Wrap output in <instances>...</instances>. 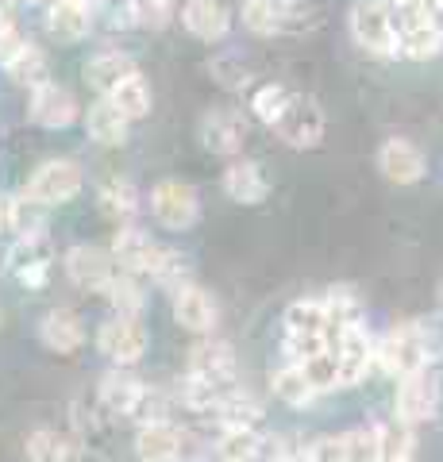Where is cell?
<instances>
[{
    "mask_svg": "<svg viewBox=\"0 0 443 462\" xmlns=\"http://www.w3.org/2000/svg\"><path fill=\"white\" fill-rule=\"evenodd\" d=\"M97 401L108 416L116 420H132L139 424H151V420H170V404H174V393H162L159 385L143 382L135 370H124V366H112L101 385H97Z\"/></svg>",
    "mask_w": 443,
    "mask_h": 462,
    "instance_id": "obj_1",
    "label": "cell"
},
{
    "mask_svg": "<svg viewBox=\"0 0 443 462\" xmlns=\"http://www.w3.org/2000/svg\"><path fill=\"white\" fill-rule=\"evenodd\" d=\"M332 346V328L320 297H301L281 312V355L285 363H309Z\"/></svg>",
    "mask_w": 443,
    "mask_h": 462,
    "instance_id": "obj_2",
    "label": "cell"
},
{
    "mask_svg": "<svg viewBox=\"0 0 443 462\" xmlns=\"http://www.w3.org/2000/svg\"><path fill=\"white\" fill-rule=\"evenodd\" d=\"M374 358L390 378H409V374H417V370H428L436 358L432 355V331H428L420 320L393 324L382 339H374Z\"/></svg>",
    "mask_w": 443,
    "mask_h": 462,
    "instance_id": "obj_3",
    "label": "cell"
},
{
    "mask_svg": "<svg viewBox=\"0 0 443 462\" xmlns=\"http://www.w3.org/2000/svg\"><path fill=\"white\" fill-rule=\"evenodd\" d=\"M81 189H85L81 162H74V158H47V162L27 178L20 197L35 200L39 208H59V205H69Z\"/></svg>",
    "mask_w": 443,
    "mask_h": 462,
    "instance_id": "obj_4",
    "label": "cell"
},
{
    "mask_svg": "<svg viewBox=\"0 0 443 462\" xmlns=\"http://www.w3.org/2000/svg\"><path fill=\"white\" fill-rule=\"evenodd\" d=\"M347 32L355 47L370 58H397V35L385 0H355L347 12Z\"/></svg>",
    "mask_w": 443,
    "mask_h": 462,
    "instance_id": "obj_5",
    "label": "cell"
},
{
    "mask_svg": "<svg viewBox=\"0 0 443 462\" xmlns=\"http://www.w3.org/2000/svg\"><path fill=\"white\" fill-rule=\"evenodd\" d=\"M147 346H151V336H147L143 316H116L112 312L108 320L97 328V351H101L112 366H124V370L139 366L143 355H147Z\"/></svg>",
    "mask_w": 443,
    "mask_h": 462,
    "instance_id": "obj_6",
    "label": "cell"
},
{
    "mask_svg": "<svg viewBox=\"0 0 443 462\" xmlns=\"http://www.w3.org/2000/svg\"><path fill=\"white\" fill-rule=\"evenodd\" d=\"M285 147L293 151H312L324 143V132H328V120H324V108L317 105L312 97L305 93H290V100H285V108L278 116V124L270 127Z\"/></svg>",
    "mask_w": 443,
    "mask_h": 462,
    "instance_id": "obj_7",
    "label": "cell"
},
{
    "mask_svg": "<svg viewBox=\"0 0 443 462\" xmlns=\"http://www.w3.org/2000/svg\"><path fill=\"white\" fill-rule=\"evenodd\" d=\"M154 224L166 227V231H189L197 220H201V197L189 181H178V178H162L159 185L151 189L147 197Z\"/></svg>",
    "mask_w": 443,
    "mask_h": 462,
    "instance_id": "obj_8",
    "label": "cell"
},
{
    "mask_svg": "<svg viewBox=\"0 0 443 462\" xmlns=\"http://www.w3.org/2000/svg\"><path fill=\"white\" fill-rule=\"evenodd\" d=\"M439 401H443L439 374L428 366V370L409 374V378H397L393 416H397V420H405L409 428H417V424H428L439 412Z\"/></svg>",
    "mask_w": 443,
    "mask_h": 462,
    "instance_id": "obj_9",
    "label": "cell"
},
{
    "mask_svg": "<svg viewBox=\"0 0 443 462\" xmlns=\"http://www.w3.org/2000/svg\"><path fill=\"white\" fill-rule=\"evenodd\" d=\"M108 254H112V263H116L124 273H135V278H151V273L159 270L166 247L151 236V231H143V227H135V224H120L116 231H112Z\"/></svg>",
    "mask_w": 443,
    "mask_h": 462,
    "instance_id": "obj_10",
    "label": "cell"
},
{
    "mask_svg": "<svg viewBox=\"0 0 443 462\" xmlns=\"http://www.w3.org/2000/svg\"><path fill=\"white\" fill-rule=\"evenodd\" d=\"M332 358H336L339 389L366 382V374L378 366V358H374V336L366 331V324L336 331V336H332Z\"/></svg>",
    "mask_w": 443,
    "mask_h": 462,
    "instance_id": "obj_11",
    "label": "cell"
},
{
    "mask_svg": "<svg viewBox=\"0 0 443 462\" xmlns=\"http://www.w3.org/2000/svg\"><path fill=\"white\" fill-rule=\"evenodd\" d=\"M243 27L251 35H285L305 27V0H243Z\"/></svg>",
    "mask_w": 443,
    "mask_h": 462,
    "instance_id": "obj_12",
    "label": "cell"
},
{
    "mask_svg": "<svg viewBox=\"0 0 443 462\" xmlns=\"http://www.w3.org/2000/svg\"><path fill=\"white\" fill-rule=\"evenodd\" d=\"M185 374L197 382H208V385H235L239 382V358L232 351V343H224L217 336H201V343L189 346Z\"/></svg>",
    "mask_w": 443,
    "mask_h": 462,
    "instance_id": "obj_13",
    "label": "cell"
},
{
    "mask_svg": "<svg viewBox=\"0 0 443 462\" xmlns=\"http://www.w3.org/2000/svg\"><path fill=\"white\" fill-rule=\"evenodd\" d=\"M51 270H54V243H51L47 231H39V236H23V239L12 243L8 273L23 289H42L51 282Z\"/></svg>",
    "mask_w": 443,
    "mask_h": 462,
    "instance_id": "obj_14",
    "label": "cell"
},
{
    "mask_svg": "<svg viewBox=\"0 0 443 462\" xmlns=\"http://www.w3.org/2000/svg\"><path fill=\"white\" fill-rule=\"evenodd\" d=\"M27 116H32L35 127H47V132H62L74 120H81V105L74 89H66L62 81H42L27 97Z\"/></svg>",
    "mask_w": 443,
    "mask_h": 462,
    "instance_id": "obj_15",
    "label": "cell"
},
{
    "mask_svg": "<svg viewBox=\"0 0 443 462\" xmlns=\"http://www.w3.org/2000/svg\"><path fill=\"white\" fill-rule=\"evenodd\" d=\"M170 312H174V324L185 328L189 336H212L217 324H220L217 297H212L205 285H197V282H185L181 289L170 293Z\"/></svg>",
    "mask_w": 443,
    "mask_h": 462,
    "instance_id": "obj_16",
    "label": "cell"
},
{
    "mask_svg": "<svg viewBox=\"0 0 443 462\" xmlns=\"http://www.w3.org/2000/svg\"><path fill=\"white\" fill-rule=\"evenodd\" d=\"M62 270H66V278L74 282L78 289H85V293H101V289L108 285V278H112V273H116L120 266L112 263L108 247L74 243V247L62 254Z\"/></svg>",
    "mask_w": 443,
    "mask_h": 462,
    "instance_id": "obj_17",
    "label": "cell"
},
{
    "mask_svg": "<svg viewBox=\"0 0 443 462\" xmlns=\"http://www.w3.org/2000/svg\"><path fill=\"white\" fill-rule=\"evenodd\" d=\"M247 135H251V120L239 108H212L201 116V143L212 154L235 158L247 147Z\"/></svg>",
    "mask_w": 443,
    "mask_h": 462,
    "instance_id": "obj_18",
    "label": "cell"
},
{
    "mask_svg": "<svg viewBox=\"0 0 443 462\" xmlns=\"http://www.w3.org/2000/svg\"><path fill=\"white\" fill-rule=\"evenodd\" d=\"M185 428L170 420H151L135 428V458L139 462H181L185 458Z\"/></svg>",
    "mask_w": 443,
    "mask_h": 462,
    "instance_id": "obj_19",
    "label": "cell"
},
{
    "mask_svg": "<svg viewBox=\"0 0 443 462\" xmlns=\"http://www.w3.org/2000/svg\"><path fill=\"white\" fill-rule=\"evenodd\" d=\"M178 20L181 27L189 32L193 39L201 42H224L232 35V8L224 5V0H181L178 8Z\"/></svg>",
    "mask_w": 443,
    "mask_h": 462,
    "instance_id": "obj_20",
    "label": "cell"
},
{
    "mask_svg": "<svg viewBox=\"0 0 443 462\" xmlns=\"http://www.w3.org/2000/svg\"><path fill=\"white\" fill-rule=\"evenodd\" d=\"M378 170L393 185H417L428 173V158L412 139H385L378 147Z\"/></svg>",
    "mask_w": 443,
    "mask_h": 462,
    "instance_id": "obj_21",
    "label": "cell"
},
{
    "mask_svg": "<svg viewBox=\"0 0 443 462\" xmlns=\"http://www.w3.org/2000/svg\"><path fill=\"white\" fill-rule=\"evenodd\" d=\"M39 339L54 355H74V351H81V346H85V320L74 309L59 305V309H51L39 320Z\"/></svg>",
    "mask_w": 443,
    "mask_h": 462,
    "instance_id": "obj_22",
    "label": "cell"
},
{
    "mask_svg": "<svg viewBox=\"0 0 443 462\" xmlns=\"http://www.w3.org/2000/svg\"><path fill=\"white\" fill-rule=\"evenodd\" d=\"M85 135H89L97 147H124L127 135H132V120H124L120 108L112 105L108 97H97L89 108L81 112Z\"/></svg>",
    "mask_w": 443,
    "mask_h": 462,
    "instance_id": "obj_23",
    "label": "cell"
},
{
    "mask_svg": "<svg viewBox=\"0 0 443 462\" xmlns=\"http://www.w3.org/2000/svg\"><path fill=\"white\" fill-rule=\"evenodd\" d=\"M224 193L235 205H263L270 197V178L254 158H232L224 170Z\"/></svg>",
    "mask_w": 443,
    "mask_h": 462,
    "instance_id": "obj_24",
    "label": "cell"
},
{
    "mask_svg": "<svg viewBox=\"0 0 443 462\" xmlns=\"http://www.w3.org/2000/svg\"><path fill=\"white\" fill-rule=\"evenodd\" d=\"M97 208H101L108 220H116V227L132 224L135 212L143 208V193H139V185L132 178L112 173V178H105L101 185H97Z\"/></svg>",
    "mask_w": 443,
    "mask_h": 462,
    "instance_id": "obj_25",
    "label": "cell"
},
{
    "mask_svg": "<svg viewBox=\"0 0 443 462\" xmlns=\"http://www.w3.org/2000/svg\"><path fill=\"white\" fill-rule=\"evenodd\" d=\"M127 74H135V58L120 47H105L85 62V85H93L97 97H108Z\"/></svg>",
    "mask_w": 443,
    "mask_h": 462,
    "instance_id": "obj_26",
    "label": "cell"
},
{
    "mask_svg": "<svg viewBox=\"0 0 443 462\" xmlns=\"http://www.w3.org/2000/svg\"><path fill=\"white\" fill-rule=\"evenodd\" d=\"M270 393H274L285 409H309L312 401L320 397V389L309 382V374L301 363H281L270 370Z\"/></svg>",
    "mask_w": 443,
    "mask_h": 462,
    "instance_id": "obj_27",
    "label": "cell"
},
{
    "mask_svg": "<svg viewBox=\"0 0 443 462\" xmlns=\"http://www.w3.org/2000/svg\"><path fill=\"white\" fill-rule=\"evenodd\" d=\"M208 416L217 420V428H263L266 409H263V401L254 397L251 389L235 385V389H227V393L220 397V404Z\"/></svg>",
    "mask_w": 443,
    "mask_h": 462,
    "instance_id": "obj_28",
    "label": "cell"
},
{
    "mask_svg": "<svg viewBox=\"0 0 443 462\" xmlns=\"http://www.w3.org/2000/svg\"><path fill=\"white\" fill-rule=\"evenodd\" d=\"M97 8L89 5H69V0H51L47 5V32L59 42H81L93 32Z\"/></svg>",
    "mask_w": 443,
    "mask_h": 462,
    "instance_id": "obj_29",
    "label": "cell"
},
{
    "mask_svg": "<svg viewBox=\"0 0 443 462\" xmlns=\"http://www.w3.org/2000/svg\"><path fill=\"white\" fill-rule=\"evenodd\" d=\"M266 455V436L259 428H220L212 455L217 462H263Z\"/></svg>",
    "mask_w": 443,
    "mask_h": 462,
    "instance_id": "obj_30",
    "label": "cell"
},
{
    "mask_svg": "<svg viewBox=\"0 0 443 462\" xmlns=\"http://www.w3.org/2000/svg\"><path fill=\"white\" fill-rule=\"evenodd\" d=\"M23 455L27 462H85L78 439H69L66 431H54V428H35L23 439Z\"/></svg>",
    "mask_w": 443,
    "mask_h": 462,
    "instance_id": "obj_31",
    "label": "cell"
},
{
    "mask_svg": "<svg viewBox=\"0 0 443 462\" xmlns=\"http://www.w3.org/2000/svg\"><path fill=\"white\" fill-rule=\"evenodd\" d=\"M108 100L120 108L124 120L135 124V120H147V116H151V108H154V89H151V81L135 69V74H127V78L116 85V89L108 93Z\"/></svg>",
    "mask_w": 443,
    "mask_h": 462,
    "instance_id": "obj_32",
    "label": "cell"
},
{
    "mask_svg": "<svg viewBox=\"0 0 443 462\" xmlns=\"http://www.w3.org/2000/svg\"><path fill=\"white\" fill-rule=\"evenodd\" d=\"M5 74L16 81V85H23V89H35V85H42V81H51V62H47V51L42 47H35L32 39L23 42V47L16 51L5 62Z\"/></svg>",
    "mask_w": 443,
    "mask_h": 462,
    "instance_id": "obj_33",
    "label": "cell"
},
{
    "mask_svg": "<svg viewBox=\"0 0 443 462\" xmlns=\"http://www.w3.org/2000/svg\"><path fill=\"white\" fill-rule=\"evenodd\" d=\"M320 300H324V312H328V328H332V336H336V331H343V328L366 324V305L359 300L355 289L336 285V289H328Z\"/></svg>",
    "mask_w": 443,
    "mask_h": 462,
    "instance_id": "obj_34",
    "label": "cell"
},
{
    "mask_svg": "<svg viewBox=\"0 0 443 462\" xmlns=\"http://www.w3.org/2000/svg\"><path fill=\"white\" fill-rule=\"evenodd\" d=\"M101 297L108 300L116 316H143V309H147V289H143L135 273H124V270L112 273L108 285L101 289Z\"/></svg>",
    "mask_w": 443,
    "mask_h": 462,
    "instance_id": "obj_35",
    "label": "cell"
},
{
    "mask_svg": "<svg viewBox=\"0 0 443 462\" xmlns=\"http://www.w3.org/2000/svg\"><path fill=\"white\" fill-rule=\"evenodd\" d=\"M374 431H378V455H382V462L409 458L412 447H417V436H412V428H409L405 420H397V416H390V420H378Z\"/></svg>",
    "mask_w": 443,
    "mask_h": 462,
    "instance_id": "obj_36",
    "label": "cell"
},
{
    "mask_svg": "<svg viewBox=\"0 0 443 462\" xmlns=\"http://www.w3.org/2000/svg\"><path fill=\"white\" fill-rule=\"evenodd\" d=\"M5 208H8V236H39V231H47V208H39L35 200L27 197H5Z\"/></svg>",
    "mask_w": 443,
    "mask_h": 462,
    "instance_id": "obj_37",
    "label": "cell"
},
{
    "mask_svg": "<svg viewBox=\"0 0 443 462\" xmlns=\"http://www.w3.org/2000/svg\"><path fill=\"white\" fill-rule=\"evenodd\" d=\"M285 100H290V89H285V85H274V81L254 85L251 97H247V112H251L263 127H274L278 116H281V108H285Z\"/></svg>",
    "mask_w": 443,
    "mask_h": 462,
    "instance_id": "obj_38",
    "label": "cell"
},
{
    "mask_svg": "<svg viewBox=\"0 0 443 462\" xmlns=\"http://www.w3.org/2000/svg\"><path fill=\"white\" fill-rule=\"evenodd\" d=\"M339 439H343V455H347V462H382L374 424L351 428V431H343Z\"/></svg>",
    "mask_w": 443,
    "mask_h": 462,
    "instance_id": "obj_39",
    "label": "cell"
},
{
    "mask_svg": "<svg viewBox=\"0 0 443 462\" xmlns=\"http://www.w3.org/2000/svg\"><path fill=\"white\" fill-rule=\"evenodd\" d=\"M151 282L159 285V289H166V293H174V289H181L185 282H193V270H189V263H185V254H178V251L166 247L159 270L151 273Z\"/></svg>",
    "mask_w": 443,
    "mask_h": 462,
    "instance_id": "obj_40",
    "label": "cell"
},
{
    "mask_svg": "<svg viewBox=\"0 0 443 462\" xmlns=\"http://www.w3.org/2000/svg\"><path fill=\"white\" fill-rule=\"evenodd\" d=\"M212 74H217V81L227 85V89H247L251 85L247 66H243L239 58H217V62H212Z\"/></svg>",
    "mask_w": 443,
    "mask_h": 462,
    "instance_id": "obj_41",
    "label": "cell"
},
{
    "mask_svg": "<svg viewBox=\"0 0 443 462\" xmlns=\"http://www.w3.org/2000/svg\"><path fill=\"white\" fill-rule=\"evenodd\" d=\"M305 462H347L343 455V439L339 436H320L305 443Z\"/></svg>",
    "mask_w": 443,
    "mask_h": 462,
    "instance_id": "obj_42",
    "label": "cell"
},
{
    "mask_svg": "<svg viewBox=\"0 0 443 462\" xmlns=\"http://www.w3.org/2000/svg\"><path fill=\"white\" fill-rule=\"evenodd\" d=\"M263 462H305V443L293 447L290 439H266V458Z\"/></svg>",
    "mask_w": 443,
    "mask_h": 462,
    "instance_id": "obj_43",
    "label": "cell"
},
{
    "mask_svg": "<svg viewBox=\"0 0 443 462\" xmlns=\"http://www.w3.org/2000/svg\"><path fill=\"white\" fill-rule=\"evenodd\" d=\"M420 8H424V16L428 23L436 27V32L443 35V0H420Z\"/></svg>",
    "mask_w": 443,
    "mask_h": 462,
    "instance_id": "obj_44",
    "label": "cell"
},
{
    "mask_svg": "<svg viewBox=\"0 0 443 462\" xmlns=\"http://www.w3.org/2000/svg\"><path fill=\"white\" fill-rule=\"evenodd\" d=\"M42 5H51V0H42ZM69 5H89V8L101 12V0H69Z\"/></svg>",
    "mask_w": 443,
    "mask_h": 462,
    "instance_id": "obj_45",
    "label": "cell"
},
{
    "mask_svg": "<svg viewBox=\"0 0 443 462\" xmlns=\"http://www.w3.org/2000/svg\"><path fill=\"white\" fill-rule=\"evenodd\" d=\"M12 5H42V0H12Z\"/></svg>",
    "mask_w": 443,
    "mask_h": 462,
    "instance_id": "obj_46",
    "label": "cell"
},
{
    "mask_svg": "<svg viewBox=\"0 0 443 462\" xmlns=\"http://www.w3.org/2000/svg\"><path fill=\"white\" fill-rule=\"evenodd\" d=\"M397 462H417V455H409V458H397Z\"/></svg>",
    "mask_w": 443,
    "mask_h": 462,
    "instance_id": "obj_47",
    "label": "cell"
},
{
    "mask_svg": "<svg viewBox=\"0 0 443 462\" xmlns=\"http://www.w3.org/2000/svg\"><path fill=\"white\" fill-rule=\"evenodd\" d=\"M162 5H174V8H178V0H162Z\"/></svg>",
    "mask_w": 443,
    "mask_h": 462,
    "instance_id": "obj_48",
    "label": "cell"
}]
</instances>
